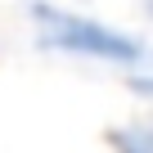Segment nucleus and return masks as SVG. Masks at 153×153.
I'll return each mask as SVG.
<instances>
[{
	"instance_id": "obj_1",
	"label": "nucleus",
	"mask_w": 153,
	"mask_h": 153,
	"mask_svg": "<svg viewBox=\"0 0 153 153\" xmlns=\"http://www.w3.org/2000/svg\"><path fill=\"white\" fill-rule=\"evenodd\" d=\"M32 23L41 32L45 50L72 54V59H90V63H113V68H140L149 63V50L140 36L108 27L99 18H86L76 9H59V5H32Z\"/></svg>"
},
{
	"instance_id": "obj_3",
	"label": "nucleus",
	"mask_w": 153,
	"mask_h": 153,
	"mask_svg": "<svg viewBox=\"0 0 153 153\" xmlns=\"http://www.w3.org/2000/svg\"><path fill=\"white\" fill-rule=\"evenodd\" d=\"M131 90H135V95H149V99H153V72H140V76H131Z\"/></svg>"
},
{
	"instance_id": "obj_2",
	"label": "nucleus",
	"mask_w": 153,
	"mask_h": 153,
	"mask_svg": "<svg viewBox=\"0 0 153 153\" xmlns=\"http://www.w3.org/2000/svg\"><path fill=\"white\" fill-rule=\"evenodd\" d=\"M108 144L117 153H153V122L149 117H135L126 126H113L108 131Z\"/></svg>"
}]
</instances>
